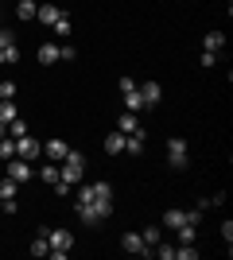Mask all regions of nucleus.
<instances>
[{
  "label": "nucleus",
  "instance_id": "1",
  "mask_svg": "<svg viewBox=\"0 0 233 260\" xmlns=\"http://www.w3.org/2000/svg\"><path fill=\"white\" fill-rule=\"evenodd\" d=\"M74 202H89V206H97L101 214L109 217V214H113V186H109V183H89V186H82V190H78Z\"/></svg>",
  "mask_w": 233,
  "mask_h": 260
},
{
  "label": "nucleus",
  "instance_id": "2",
  "mask_svg": "<svg viewBox=\"0 0 233 260\" xmlns=\"http://www.w3.org/2000/svg\"><path fill=\"white\" fill-rule=\"evenodd\" d=\"M82 175H86V155L70 148V152H66V159H62V167H58V183L78 186V183H82Z\"/></svg>",
  "mask_w": 233,
  "mask_h": 260
},
{
  "label": "nucleus",
  "instance_id": "3",
  "mask_svg": "<svg viewBox=\"0 0 233 260\" xmlns=\"http://www.w3.org/2000/svg\"><path fill=\"white\" fill-rule=\"evenodd\" d=\"M47 241H51V252H47V256H55V260L70 256V245H74L70 229H47Z\"/></svg>",
  "mask_w": 233,
  "mask_h": 260
},
{
  "label": "nucleus",
  "instance_id": "4",
  "mask_svg": "<svg viewBox=\"0 0 233 260\" xmlns=\"http://www.w3.org/2000/svg\"><path fill=\"white\" fill-rule=\"evenodd\" d=\"M8 179H16V183H31L35 167L27 159H20V155H12V159H8Z\"/></svg>",
  "mask_w": 233,
  "mask_h": 260
},
{
  "label": "nucleus",
  "instance_id": "5",
  "mask_svg": "<svg viewBox=\"0 0 233 260\" xmlns=\"http://www.w3.org/2000/svg\"><path fill=\"white\" fill-rule=\"evenodd\" d=\"M167 163H171V167H187V140H183V136H171V140H167Z\"/></svg>",
  "mask_w": 233,
  "mask_h": 260
},
{
  "label": "nucleus",
  "instance_id": "6",
  "mask_svg": "<svg viewBox=\"0 0 233 260\" xmlns=\"http://www.w3.org/2000/svg\"><path fill=\"white\" fill-rule=\"evenodd\" d=\"M183 221H194V225H198V210H163V225L167 229H179Z\"/></svg>",
  "mask_w": 233,
  "mask_h": 260
},
{
  "label": "nucleus",
  "instance_id": "7",
  "mask_svg": "<svg viewBox=\"0 0 233 260\" xmlns=\"http://www.w3.org/2000/svg\"><path fill=\"white\" fill-rule=\"evenodd\" d=\"M39 152H43V148H39L35 136H20V140H16V155H20V159L35 163V159H39Z\"/></svg>",
  "mask_w": 233,
  "mask_h": 260
},
{
  "label": "nucleus",
  "instance_id": "8",
  "mask_svg": "<svg viewBox=\"0 0 233 260\" xmlns=\"http://www.w3.org/2000/svg\"><path fill=\"white\" fill-rule=\"evenodd\" d=\"M144 148H148V132H144V124H140L136 132H128V136H124V155H140Z\"/></svg>",
  "mask_w": 233,
  "mask_h": 260
},
{
  "label": "nucleus",
  "instance_id": "9",
  "mask_svg": "<svg viewBox=\"0 0 233 260\" xmlns=\"http://www.w3.org/2000/svg\"><path fill=\"white\" fill-rule=\"evenodd\" d=\"M121 249H128L132 256H148V252H152V249L144 245V237H140V233H124V237H121Z\"/></svg>",
  "mask_w": 233,
  "mask_h": 260
},
{
  "label": "nucleus",
  "instance_id": "10",
  "mask_svg": "<svg viewBox=\"0 0 233 260\" xmlns=\"http://www.w3.org/2000/svg\"><path fill=\"white\" fill-rule=\"evenodd\" d=\"M66 152H70L66 140H47V144H43V155H47L51 163H62V159H66Z\"/></svg>",
  "mask_w": 233,
  "mask_h": 260
},
{
  "label": "nucleus",
  "instance_id": "11",
  "mask_svg": "<svg viewBox=\"0 0 233 260\" xmlns=\"http://www.w3.org/2000/svg\"><path fill=\"white\" fill-rule=\"evenodd\" d=\"M140 98H144V109H155L159 101H163V89H159V82H144V86H140Z\"/></svg>",
  "mask_w": 233,
  "mask_h": 260
},
{
  "label": "nucleus",
  "instance_id": "12",
  "mask_svg": "<svg viewBox=\"0 0 233 260\" xmlns=\"http://www.w3.org/2000/svg\"><path fill=\"white\" fill-rule=\"evenodd\" d=\"M35 16H39V23L55 27V20L62 16V8H58V4H39V8H35Z\"/></svg>",
  "mask_w": 233,
  "mask_h": 260
},
{
  "label": "nucleus",
  "instance_id": "13",
  "mask_svg": "<svg viewBox=\"0 0 233 260\" xmlns=\"http://www.w3.org/2000/svg\"><path fill=\"white\" fill-rule=\"evenodd\" d=\"M105 152H109V155H124V132L113 128L109 136H105Z\"/></svg>",
  "mask_w": 233,
  "mask_h": 260
},
{
  "label": "nucleus",
  "instance_id": "14",
  "mask_svg": "<svg viewBox=\"0 0 233 260\" xmlns=\"http://www.w3.org/2000/svg\"><path fill=\"white\" fill-rule=\"evenodd\" d=\"M140 128V120H136V113H128V109H124V117L117 120V132H124V136H128V132H136Z\"/></svg>",
  "mask_w": 233,
  "mask_h": 260
},
{
  "label": "nucleus",
  "instance_id": "15",
  "mask_svg": "<svg viewBox=\"0 0 233 260\" xmlns=\"http://www.w3.org/2000/svg\"><path fill=\"white\" fill-rule=\"evenodd\" d=\"M124 98V109H128V113H140V109H144V98H140V86L132 89V93H121Z\"/></svg>",
  "mask_w": 233,
  "mask_h": 260
},
{
  "label": "nucleus",
  "instance_id": "16",
  "mask_svg": "<svg viewBox=\"0 0 233 260\" xmlns=\"http://www.w3.org/2000/svg\"><path fill=\"white\" fill-rule=\"evenodd\" d=\"M51 252V241H47V229H39V237L31 241V256H47Z\"/></svg>",
  "mask_w": 233,
  "mask_h": 260
},
{
  "label": "nucleus",
  "instance_id": "17",
  "mask_svg": "<svg viewBox=\"0 0 233 260\" xmlns=\"http://www.w3.org/2000/svg\"><path fill=\"white\" fill-rule=\"evenodd\" d=\"M39 62H43V66L58 62V43H43V47H39Z\"/></svg>",
  "mask_w": 233,
  "mask_h": 260
},
{
  "label": "nucleus",
  "instance_id": "18",
  "mask_svg": "<svg viewBox=\"0 0 233 260\" xmlns=\"http://www.w3.org/2000/svg\"><path fill=\"white\" fill-rule=\"evenodd\" d=\"M16 194H20V183H16V179H8V175H4V179H0V198L8 202V198H16Z\"/></svg>",
  "mask_w": 233,
  "mask_h": 260
},
{
  "label": "nucleus",
  "instance_id": "19",
  "mask_svg": "<svg viewBox=\"0 0 233 260\" xmlns=\"http://www.w3.org/2000/svg\"><path fill=\"white\" fill-rule=\"evenodd\" d=\"M12 155H16V136H8V132H4V136H0V159L8 163Z\"/></svg>",
  "mask_w": 233,
  "mask_h": 260
},
{
  "label": "nucleus",
  "instance_id": "20",
  "mask_svg": "<svg viewBox=\"0 0 233 260\" xmlns=\"http://www.w3.org/2000/svg\"><path fill=\"white\" fill-rule=\"evenodd\" d=\"M20 117V109H16V101H0V124H8V120Z\"/></svg>",
  "mask_w": 233,
  "mask_h": 260
},
{
  "label": "nucleus",
  "instance_id": "21",
  "mask_svg": "<svg viewBox=\"0 0 233 260\" xmlns=\"http://www.w3.org/2000/svg\"><path fill=\"white\" fill-rule=\"evenodd\" d=\"M194 221H183V225H179V245H194Z\"/></svg>",
  "mask_w": 233,
  "mask_h": 260
},
{
  "label": "nucleus",
  "instance_id": "22",
  "mask_svg": "<svg viewBox=\"0 0 233 260\" xmlns=\"http://www.w3.org/2000/svg\"><path fill=\"white\" fill-rule=\"evenodd\" d=\"M39 179L55 186V183H58V163H43V167H39Z\"/></svg>",
  "mask_w": 233,
  "mask_h": 260
},
{
  "label": "nucleus",
  "instance_id": "23",
  "mask_svg": "<svg viewBox=\"0 0 233 260\" xmlns=\"http://www.w3.org/2000/svg\"><path fill=\"white\" fill-rule=\"evenodd\" d=\"M222 47H225V35H222V31H206V51L218 54Z\"/></svg>",
  "mask_w": 233,
  "mask_h": 260
},
{
  "label": "nucleus",
  "instance_id": "24",
  "mask_svg": "<svg viewBox=\"0 0 233 260\" xmlns=\"http://www.w3.org/2000/svg\"><path fill=\"white\" fill-rule=\"evenodd\" d=\"M16 16H20V20H35V0H20V4H16Z\"/></svg>",
  "mask_w": 233,
  "mask_h": 260
},
{
  "label": "nucleus",
  "instance_id": "25",
  "mask_svg": "<svg viewBox=\"0 0 233 260\" xmlns=\"http://www.w3.org/2000/svg\"><path fill=\"white\" fill-rule=\"evenodd\" d=\"M51 31H55L58 39H66V35H70V16H66V12H62V16L55 20V27H51Z\"/></svg>",
  "mask_w": 233,
  "mask_h": 260
},
{
  "label": "nucleus",
  "instance_id": "26",
  "mask_svg": "<svg viewBox=\"0 0 233 260\" xmlns=\"http://www.w3.org/2000/svg\"><path fill=\"white\" fill-rule=\"evenodd\" d=\"M140 237H144V245H148V249H155V245L163 241V237H159V225H148L144 233H140Z\"/></svg>",
  "mask_w": 233,
  "mask_h": 260
},
{
  "label": "nucleus",
  "instance_id": "27",
  "mask_svg": "<svg viewBox=\"0 0 233 260\" xmlns=\"http://www.w3.org/2000/svg\"><path fill=\"white\" fill-rule=\"evenodd\" d=\"M8 136H16V140H20V136H27V124H23L20 117H16V120H8Z\"/></svg>",
  "mask_w": 233,
  "mask_h": 260
},
{
  "label": "nucleus",
  "instance_id": "28",
  "mask_svg": "<svg viewBox=\"0 0 233 260\" xmlns=\"http://www.w3.org/2000/svg\"><path fill=\"white\" fill-rule=\"evenodd\" d=\"M155 256H159V260H175V245H163V241H159V245H155Z\"/></svg>",
  "mask_w": 233,
  "mask_h": 260
},
{
  "label": "nucleus",
  "instance_id": "29",
  "mask_svg": "<svg viewBox=\"0 0 233 260\" xmlns=\"http://www.w3.org/2000/svg\"><path fill=\"white\" fill-rule=\"evenodd\" d=\"M198 249H190V245H175V260H194Z\"/></svg>",
  "mask_w": 233,
  "mask_h": 260
},
{
  "label": "nucleus",
  "instance_id": "30",
  "mask_svg": "<svg viewBox=\"0 0 233 260\" xmlns=\"http://www.w3.org/2000/svg\"><path fill=\"white\" fill-rule=\"evenodd\" d=\"M198 66H206V70H210V66H218V54H214V51H202V54H198Z\"/></svg>",
  "mask_w": 233,
  "mask_h": 260
},
{
  "label": "nucleus",
  "instance_id": "31",
  "mask_svg": "<svg viewBox=\"0 0 233 260\" xmlns=\"http://www.w3.org/2000/svg\"><path fill=\"white\" fill-rule=\"evenodd\" d=\"M16 98V86H12V82H0V101H12Z\"/></svg>",
  "mask_w": 233,
  "mask_h": 260
},
{
  "label": "nucleus",
  "instance_id": "32",
  "mask_svg": "<svg viewBox=\"0 0 233 260\" xmlns=\"http://www.w3.org/2000/svg\"><path fill=\"white\" fill-rule=\"evenodd\" d=\"M8 47H16V31H0V51H8Z\"/></svg>",
  "mask_w": 233,
  "mask_h": 260
},
{
  "label": "nucleus",
  "instance_id": "33",
  "mask_svg": "<svg viewBox=\"0 0 233 260\" xmlns=\"http://www.w3.org/2000/svg\"><path fill=\"white\" fill-rule=\"evenodd\" d=\"M70 58H74V47L62 43V47H58V62H70Z\"/></svg>",
  "mask_w": 233,
  "mask_h": 260
},
{
  "label": "nucleus",
  "instance_id": "34",
  "mask_svg": "<svg viewBox=\"0 0 233 260\" xmlns=\"http://www.w3.org/2000/svg\"><path fill=\"white\" fill-rule=\"evenodd\" d=\"M222 237H225V245H229V241H233V221H229V217H225V221H222Z\"/></svg>",
  "mask_w": 233,
  "mask_h": 260
},
{
  "label": "nucleus",
  "instance_id": "35",
  "mask_svg": "<svg viewBox=\"0 0 233 260\" xmlns=\"http://www.w3.org/2000/svg\"><path fill=\"white\" fill-rule=\"evenodd\" d=\"M4 132H8V124H0V136H4Z\"/></svg>",
  "mask_w": 233,
  "mask_h": 260
},
{
  "label": "nucleus",
  "instance_id": "36",
  "mask_svg": "<svg viewBox=\"0 0 233 260\" xmlns=\"http://www.w3.org/2000/svg\"><path fill=\"white\" fill-rule=\"evenodd\" d=\"M0 66H4V51H0Z\"/></svg>",
  "mask_w": 233,
  "mask_h": 260
},
{
  "label": "nucleus",
  "instance_id": "37",
  "mask_svg": "<svg viewBox=\"0 0 233 260\" xmlns=\"http://www.w3.org/2000/svg\"><path fill=\"white\" fill-rule=\"evenodd\" d=\"M0 210H4V198H0Z\"/></svg>",
  "mask_w": 233,
  "mask_h": 260
}]
</instances>
